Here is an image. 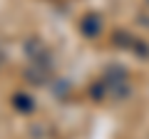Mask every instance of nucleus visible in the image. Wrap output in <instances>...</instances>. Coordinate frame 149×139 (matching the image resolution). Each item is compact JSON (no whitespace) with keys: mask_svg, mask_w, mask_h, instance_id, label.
<instances>
[{"mask_svg":"<svg viewBox=\"0 0 149 139\" xmlns=\"http://www.w3.org/2000/svg\"><path fill=\"white\" fill-rule=\"evenodd\" d=\"M92 95L97 99H112V102L124 99L129 95V80L124 75V70H107L104 75L95 82Z\"/></svg>","mask_w":149,"mask_h":139,"instance_id":"1","label":"nucleus"},{"mask_svg":"<svg viewBox=\"0 0 149 139\" xmlns=\"http://www.w3.org/2000/svg\"><path fill=\"white\" fill-rule=\"evenodd\" d=\"M80 30L85 32L87 38L100 35V30H102V17H100V15H85V17L80 20Z\"/></svg>","mask_w":149,"mask_h":139,"instance_id":"2","label":"nucleus"},{"mask_svg":"<svg viewBox=\"0 0 149 139\" xmlns=\"http://www.w3.org/2000/svg\"><path fill=\"white\" fill-rule=\"evenodd\" d=\"M15 107L22 109V112H30L32 109V99L27 95H15Z\"/></svg>","mask_w":149,"mask_h":139,"instance_id":"3","label":"nucleus"},{"mask_svg":"<svg viewBox=\"0 0 149 139\" xmlns=\"http://www.w3.org/2000/svg\"><path fill=\"white\" fill-rule=\"evenodd\" d=\"M3 62H5V52L0 50V67H3Z\"/></svg>","mask_w":149,"mask_h":139,"instance_id":"4","label":"nucleus"},{"mask_svg":"<svg viewBox=\"0 0 149 139\" xmlns=\"http://www.w3.org/2000/svg\"><path fill=\"white\" fill-rule=\"evenodd\" d=\"M147 3H149V0H147Z\"/></svg>","mask_w":149,"mask_h":139,"instance_id":"5","label":"nucleus"}]
</instances>
